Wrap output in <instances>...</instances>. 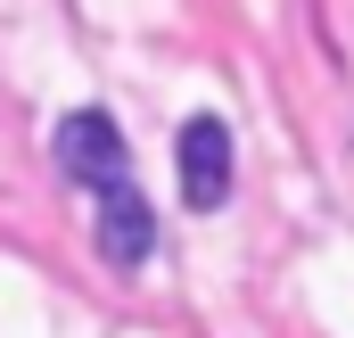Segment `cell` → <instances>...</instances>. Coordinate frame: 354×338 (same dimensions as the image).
Returning <instances> with one entry per match:
<instances>
[{
  "mask_svg": "<svg viewBox=\"0 0 354 338\" xmlns=\"http://www.w3.org/2000/svg\"><path fill=\"white\" fill-rule=\"evenodd\" d=\"M58 173L83 181V190H107V181H132V149H124V132L99 107H75L58 124Z\"/></svg>",
  "mask_w": 354,
  "mask_h": 338,
  "instance_id": "6da1fadb",
  "label": "cell"
},
{
  "mask_svg": "<svg viewBox=\"0 0 354 338\" xmlns=\"http://www.w3.org/2000/svg\"><path fill=\"white\" fill-rule=\"evenodd\" d=\"M99 256H107L115 272H140V264L157 256V215H149V198H140L132 181H107V190H99Z\"/></svg>",
  "mask_w": 354,
  "mask_h": 338,
  "instance_id": "3957f363",
  "label": "cell"
},
{
  "mask_svg": "<svg viewBox=\"0 0 354 338\" xmlns=\"http://www.w3.org/2000/svg\"><path fill=\"white\" fill-rule=\"evenodd\" d=\"M174 166H181V198L198 215H214L231 198V124L223 116H189L181 141H174Z\"/></svg>",
  "mask_w": 354,
  "mask_h": 338,
  "instance_id": "7a4b0ae2",
  "label": "cell"
}]
</instances>
